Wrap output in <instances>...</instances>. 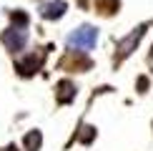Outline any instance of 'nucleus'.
Instances as JSON below:
<instances>
[{"mask_svg":"<svg viewBox=\"0 0 153 151\" xmlns=\"http://www.w3.org/2000/svg\"><path fill=\"white\" fill-rule=\"evenodd\" d=\"M141 30H143V28H136V30H133V35L128 38V40H123V46H120V55H123V53L128 55V53H131V48L136 46V43H138V38H141Z\"/></svg>","mask_w":153,"mask_h":151,"instance_id":"4","label":"nucleus"},{"mask_svg":"<svg viewBox=\"0 0 153 151\" xmlns=\"http://www.w3.org/2000/svg\"><path fill=\"white\" fill-rule=\"evenodd\" d=\"M63 10H65V3H48L45 8H43V15L45 18H60Z\"/></svg>","mask_w":153,"mask_h":151,"instance_id":"3","label":"nucleus"},{"mask_svg":"<svg viewBox=\"0 0 153 151\" xmlns=\"http://www.w3.org/2000/svg\"><path fill=\"white\" fill-rule=\"evenodd\" d=\"M3 40H5V46L10 50H20L25 46V28H15V25H13L10 30H5Z\"/></svg>","mask_w":153,"mask_h":151,"instance_id":"2","label":"nucleus"},{"mask_svg":"<svg viewBox=\"0 0 153 151\" xmlns=\"http://www.w3.org/2000/svg\"><path fill=\"white\" fill-rule=\"evenodd\" d=\"M38 144H40V134H38V131H33V134L25 138V149H28V151H35Z\"/></svg>","mask_w":153,"mask_h":151,"instance_id":"5","label":"nucleus"},{"mask_svg":"<svg viewBox=\"0 0 153 151\" xmlns=\"http://www.w3.org/2000/svg\"><path fill=\"white\" fill-rule=\"evenodd\" d=\"M73 48H83V50H91L95 46V28H78L73 30L71 38H68Z\"/></svg>","mask_w":153,"mask_h":151,"instance_id":"1","label":"nucleus"}]
</instances>
